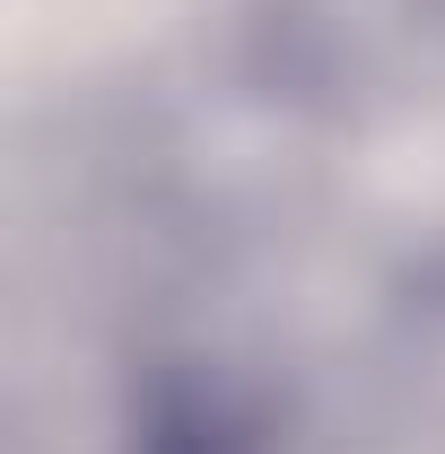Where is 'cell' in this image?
I'll return each mask as SVG.
<instances>
[{
  "mask_svg": "<svg viewBox=\"0 0 445 454\" xmlns=\"http://www.w3.org/2000/svg\"><path fill=\"white\" fill-rule=\"evenodd\" d=\"M149 454H245V437L227 428L210 402H167L158 428H149Z\"/></svg>",
  "mask_w": 445,
  "mask_h": 454,
  "instance_id": "1",
  "label": "cell"
}]
</instances>
